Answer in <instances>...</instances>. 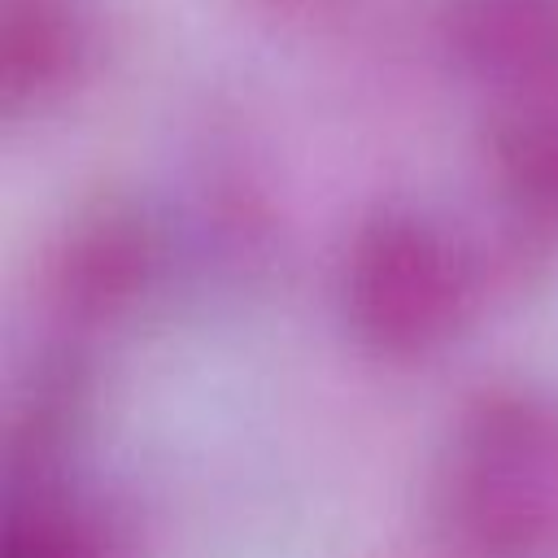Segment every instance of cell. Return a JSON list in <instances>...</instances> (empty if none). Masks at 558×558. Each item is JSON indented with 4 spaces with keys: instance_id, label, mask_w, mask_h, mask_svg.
Masks as SVG:
<instances>
[{
    "instance_id": "cell-1",
    "label": "cell",
    "mask_w": 558,
    "mask_h": 558,
    "mask_svg": "<svg viewBox=\"0 0 558 558\" xmlns=\"http://www.w3.org/2000/svg\"><path fill=\"white\" fill-rule=\"evenodd\" d=\"M466 44L506 70L558 61V0H475L462 17Z\"/></svg>"
}]
</instances>
